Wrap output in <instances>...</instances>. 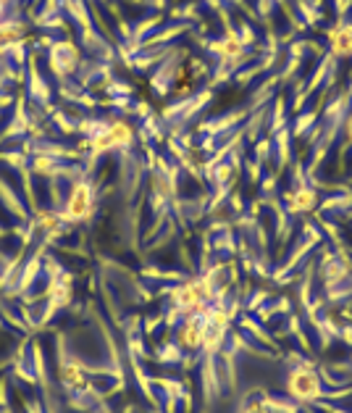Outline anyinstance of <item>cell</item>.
Here are the masks:
<instances>
[{"instance_id":"1","label":"cell","mask_w":352,"mask_h":413,"mask_svg":"<svg viewBox=\"0 0 352 413\" xmlns=\"http://www.w3.org/2000/svg\"><path fill=\"white\" fill-rule=\"evenodd\" d=\"M213 298V284L210 279H192V282L181 284L171 293L174 305L187 313V316H195V313H206L208 303Z\"/></svg>"},{"instance_id":"2","label":"cell","mask_w":352,"mask_h":413,"mask_svg":"<svg viewBox=\"0 0 352 413\" xmlns=\"http://www.w3.org/2000/svg\"><path fill=\"white\" fill-rule=\"evenodd\" d=\"M92 208H95V195H92V187L87 182H79L74 184L71 189L69 200H66V208H63V221H85L92 216Z\"/></svg>"},{"instance_id":"3","label":"cell","mask_w":352,"mask_h":413,"mask_svg":"<svg viewBox=\"0 0 352 413\" xmlns=\"http://www.w3.org/2000/svg\"><path fill=\"white\" fill-rule=\"evenodd\" d=\"M289 395L294 397V400H302V403H308V400H316L318 397V377L316 371L310 369H297L292 371V377H289Z\"/></svg>"},{"instance_id":"4","label":"cell","mask_w":352,"mask_h":413,"mask_svg":"<svg viewBox=\"0 0 352 413\" xmlns=\"http://www.w3.org/2000/svg\"><path fill=\"white\" fill-rule=\"evenodd\" d=\"M179 337V345L187 347V350H198L203 347V340H206V313H195V316H187L184 324L176 332Z\"/></svg>"},{"instance_id":"5","label":"cell","mask_w":352,"mask_h":413,"mask_svg":"<svg viewBox=\"0 0 352 413\" xmlns=\"http://www.w3.org/2000/svg\"><path fill=\"white\" fill-rule=\"evenodd\" d=\"M60 382L71 390H82L87 387V377H85V369L79 361H66L60 366Z\"/></svg>"},{"instance_id":"6","label":"cell","mask_w":352,"mask_h":413,"mask_svg":"<svg viewBox=\"0 0 352 413\" xmlns=\"http://www.w3.org/2000/svg\"><path fill=\"white\" fill-rule=\"evenodd\" d=\"M329 40H331V51L336 56H352V26L342 24L329 32Z\"/></svg>"},{"instance_id":"7","label":"cell","mask_w":352,"mask_h":413,"mask_svg":"<svg viewBox=\"0 0 352 413\" xmlns=\"http://www.w3.org/2000/svg\"><path fill=\"white\" fill-rule=\"evenodd\" d=\"M210 51L218 53L223 61L240 58L242 53H245V40H240L237 35H229V37H223V40H218V43H215Z\"/></svg>"},{"instance_id":"8","label":"cell","mask_w":352,"mask_h":413,"mask_svg":"<svg viewBox=\"0 0 352 413\" xmlns=\"http://www.w3.org/2000/svg\"><path fill=\"white\" fill-rule=\"evenodd\" d=\"M318 203V195L316 189L310 187H300L292 192V198H289V206H292V211H297V214H308V211H313Z\"/></svg>"},{"instance_id":"9","label":"cell","mask_w":352,"mask_h":413,"mask_svg":"<svg viewBox=\"0 0 352 413\" xmlns=\"http://www.w3.org/2000/svg\"><path fill=\"white\" fill-rule=\"evenodd\" d=\"M132 127L129 124H113L105 130V140H108V147H124L132 142Z\"/></svg>"},{"instance_id":"10","label":"cell","mask_w":352,"mask_h":413,"mask_svg":"<svg viewBox=\"0 0 352 413\" xmlns=\"http://www.w3.org/2000/svg\"><path fill=\"white\" fill-rule=\"evenodd\" d=\"M21 35H24L21 24H0V53H6L9 48H14V45L21 40Z\"/></svg>"},{"instance_id":"11","label":"cell","mask_w":352,"mask_h":413,"mask_svg":"<svg viewBox=\"0 0 352 413\" xmlns=\"http://www.w3.org/2000/svg\"><path fill=\"white\" fill-rule=\"evenodd\" d=\"M60 224H63V216L50 214V211H43L37 216V226H43V232H58Z\"/></svg>"},{"instance_id":"12","label":"cell","mask_w":352,"mask_h":413,"mask_svg":"<svg viewBox=\"0 0 352 413\" xmlns=\"http://www.w3.org/2000/svg\"><path fill=\"white\" fill-rule=\"evenodd\" d=\"M260 408H263V413H294L292 405L279 403V400H260Z\"/></svg>"},{"instance_id":"13","label":"cell","mask_w":352,"mask_h":413,"mask_svg":"<svg viewBox=\"0 0 352 413\" xmlns=\"http://www.w3.org/2000/svg\"><path fill=\"white\" fill-rule=\"evenodd\" d=\"M242 413H263V408H260V403H250Z\"/></svg>"},{"instance_id":"14","label":"cell","mask_w":352,"mask_h":413,"mask_svg":"<svg viewBox=\"0 0 352 413\" xmlns=\"http://www.w3.org/2000/svg\"><path fill=\"white\" fill-rule=\"evenodd\" d=\"M347 137H350V142H352V116L347 119Z\"/></svg>"},{"instance_id":"15","label":"cell","mask_w":352,"mask_h":413,"mask_svg":"<svg viewBox=\"0 0 352 413\" xmlns=\"http://www.w3.org/2000/svg\"><path fill=\"white\" fill-rule=\"evenodd\" d=\"M218 177H221V179H226V177H229V166H223L221 172H218Z\"/></svg>"},{"instance_id":"16","label":"cell","mask_w":352,"mask_h":413,"mask_svg":"<svg viewBox=\"0 0 352 413\" xmlns=\"http://www.w3.org/2000/svg\"><path fill=\"white\" fill-rule=\"evenodd\" d=\"M0 14H3V0H0Z\"/></svg>"}]
</instances>
